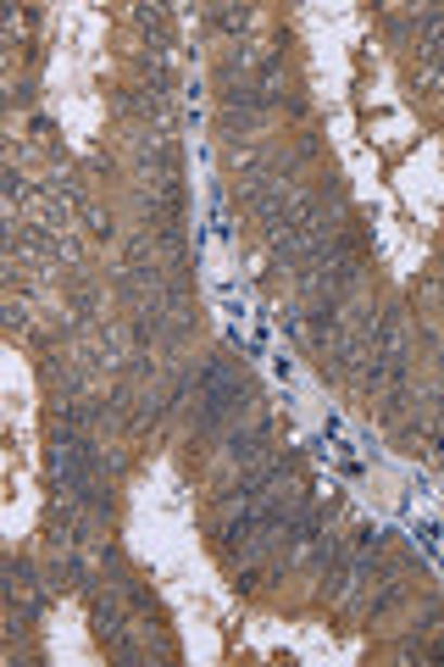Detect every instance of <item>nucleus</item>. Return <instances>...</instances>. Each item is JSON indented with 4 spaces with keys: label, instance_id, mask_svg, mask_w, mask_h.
I'll return each instance as SVG.
<instances>
[{
    "label": "nucleus",
    "instance_id": "nucleus-1",
    "mask_svg": "<svg viewBox=\"0 0 444 667\" xmlns=\"http://www.w3.org/2000/svg\"><path fill=\"white\" fill-rule=\"evenodd\" d=\"M239 373L233 367H223V362H212V373H206V417H217V412H228L233 401H239Z\"/></svg>",
    "mask_w": 444,
    "mask_h": 667
}]
</instances>
